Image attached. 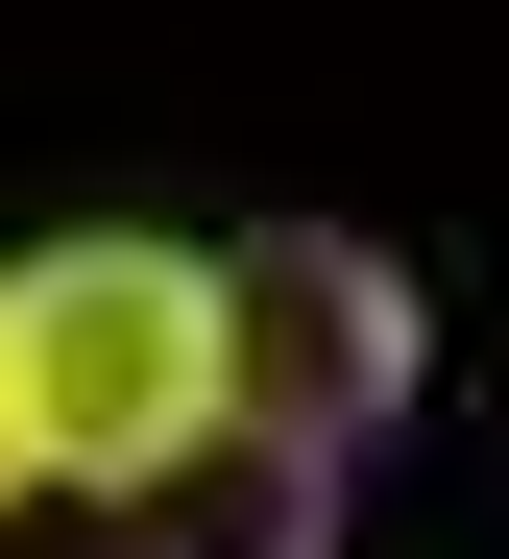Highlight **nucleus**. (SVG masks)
<instances>
[{
	"label": "nucleus",
	"instance_id": "f257e3e1",
	"mask_svg": "<svg viewBox=\"0 0 509 559\" xmlns=\"http://www.w3.org/2000/svg\"><path fill=\"white\" fill-rule=\"evenodd\" d=\"M0 390H25V487H170L219 438V267L146 219H73L49 267H0Z\"/></svg>",
	"mask_w": 509,
	"mask_h": 559
},
{
	"label": "nucleus",
	"instance_id": "f03ea898",
	"mask_svg": "<svg viewBox=\"0 0 509 559\" xmlns=\"http://www.w3.org/2000/svg\"><path fill=\"white\" fill-rule=\"evenodd\" d=\"M413 365H437V317H413V267H388V243L291 219V243L219 267V414H243V438L340 462L364 414H413Z\"/></svg>",
	"mask_w": 509,
	"mask_h": 559
},
{
	"label": "nucleus",
	"instance_id": "7ed1b4c3",
	"mask_svg": "<svg viewBox=\"0 0 509 559\" xmlns=\"http://www.w3.org/2000/svg\"><path fill=\"white\" fill-rule=\"evenodd\" d=\"M146 511H170L146 559H316V535H340V462H291V438H243V414H219Z\"/></svg>",
	"mask_w": 509,
	"mask_h": 559
},
{
	"label": "nucleus",
	"instance_id": "20e7f679",
	"mask_svg": "<svg viewBox=\"0 0 509 559\" xmlns=\"http://www.w3.org/2000/svg\"><path fill=\"white\" fill-rule=\"evenodd\" d=\"M0 487H25V390H0Z\"/></svg>",
	"mask_w": 509,
	"mask_h": 559
}]
</instances>
